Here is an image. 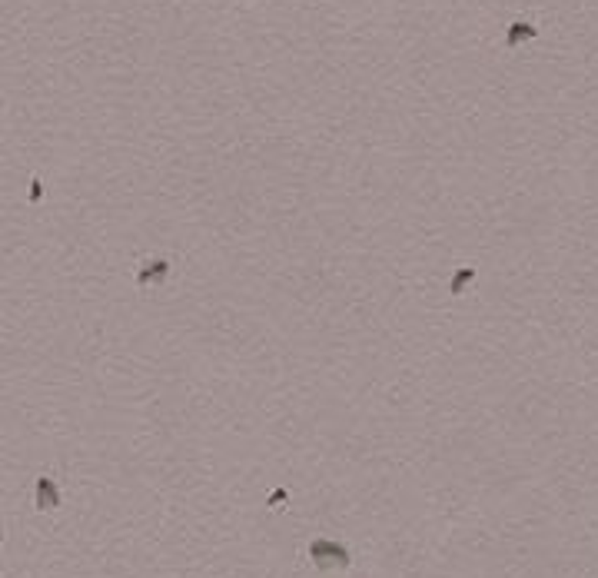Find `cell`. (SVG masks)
Returning <instances> with one entry per match:
<instances>
[{"label": "cell", "instance_id": "cell-2", "mask_svg": "<svg viewBox=\"0 0 598 578\" xmlns=\"http://www.w3.org/2000/svg\"><path fill=\"white\" fill-rule=\"evenodd\" d=\"M37 499H40V502H37L40 509H54V505H57V489L47 479H40V485H37Z\"/></svg>", "mask_w": 598, "mask_h": 578}, {"label": "cell", "instance_id": "cell-1", "mask_svg": "<svg viewBox=\"0 0 598 578\" xmlns=\"http://www.w3.org/2000/svg\"><path fill=\"white\" fill-rule=\"evenodd\" d=\"M309 555H313V562L319 568H346L349 565V555L346 548L333 545V542H313V548H309Z\"/></svg>", "mask_w": 598, "mask_h": 578}]
</instances>
